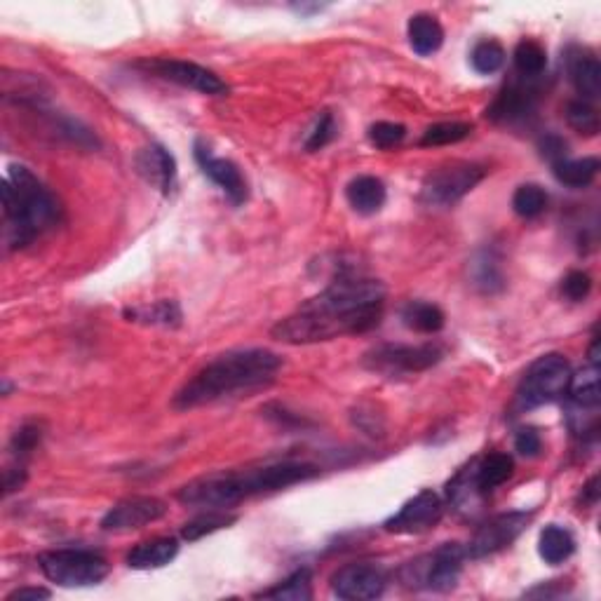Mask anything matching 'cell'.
<instances>
[{
    "instance_id": "cell-6",
    "label": "cell",
    "mask_w": 601,
    "mask_h": 601,
    "mask_svg": "<svg viewBox=\"0 0 601 601\" xmlns=\"http://www.w3.org/2000/svg\"><path fill=\"white\" fill-rule=\"evenodd\" d=\"M47 580L62 587H92L108 576V562L92 550H50L38 557Z\"/></svg>"
},
{
    "instance_id": "cell-37",
    "label": "cell",
    "mask_w": 601,
    "mask_h": 601,
    "mask_svg": "<svg viewBox=\"0 0 601 601\" xmlns=\"http://www.w3.org/2000/svg\"><path fill=\"white\" fill-rule=\"evenodd\" d=\"M562 292L569 301H585L592 292V278L583 270H571L562 282Z\"/></svg>"
},
{
    "instance_id": "cell-7",
    "label": "cell",
    "mask_w": 601,
    "mask_h": 601,
    "mask_svg": "<svg viewBox=\"0 0 601 601\" xmlns=\"http://www.w3.org/2000/svg\"><path fill=\"white\" fill-rule=\"evenodd\" d=\"M468 550L461 543H444L432 555L416 559L402 569V578L409 587H425L432 592L454 590L461 578Z\"/></svg>"
},
{
    "instance_id": "cell-27",
    "label": "cell",
    "mask_w": 601,
    "mask_h": 601,
    "mask_svg": "<svg viewBox=\"0 0 601 601\" xmlns=\"http://www.w3.org/2000/svg\"><path fill=\"white\" fill-rule=\"evenodd\" d=\"M263 599H280V601H308L313 599V576L308 569L294 571L292 576L282 580L273 590L261 592Z\"/></svg>"
},
{
    "instance_id": "cell-9",
    "label": "cell",
    "mask_w": 601,
    "mask_h": 601,
    "mask_svg": "<svg viewBox=\"0 0 601 601\" xmlns=\"http://www.w3.org/2000/svg\"><path fill=\"white\" fill-rule=\"evenodd\" d=\"M486 177V170L475 162H454L428 174L421 188V200L430 207H451L463 200L479 181Z\"/></svg>"
},
{
    "instance_id": "cell-23",
    "label": "cell",
    "mask_w": 601,
    "mask_h": 601,
    "mask_svg": "<svg viewBox=\"0 0 601 601\" xmlns=\"http://www.w3.org/2000/svg\"><path fill=\"white\" fill-rule=\"evenodd\" d=\"M515 472V461L508 454H489L475 461V484L479 494L486 496L508 482Z\"/></svg>"
},
{
    "instance_id": "cell-25",
    "label": "cell",
    "mask_w": 601,
    "mask_h": 601,
    "mask_svg": "<svg viewBox=\"0 0 601 601\" xmlns=\"http://www.w3.org/2000/svg\"><path fill=\"white\" fill-rule=\"evenodd\" d=\"M402 322L404 327L414 329L418 334H437L444 329V317L442 308L435 306V303L428 301H409L407 306L402 308Z\"/></svg>"
},
{
    "instance_id": "cell-8",
    "label": "cell",
    "mask_w": 601,
    "mask_h": 601,
    "mask_svg": "<svg viewBox=\"0 0 601 601\" xmlns=\"http://www.w3.org/2000/svg\"><path fill=\"white\" fill-rule=\"evenodd\" d=\"M442 357L444 350L437 343H423V346L386 343V346H376L364 355V367L383 376L418 374V371L435 367Z\"/></svg>"
},
{
    "instance_id": "cell-1",
    "label": "cell",
    "mask_w": 601,
    "mask_h": 601,
    "mask_svg": "<svg viewBox=\"0 0 601 601\" xmlns=\"http://www.w3.org/2000/svg\"><path fill=\"white\" fill-rule=\"evenodd\" d=\"M386 287L378 280L341 273L332 285L273 327V339L289 346L364 334L381 322Z\"/></svg>"
},
{
    "instance_id": "cell-38",
    "label": "cell",
    "mask_w": 601,
    "mask_h": 601,
    "mask_svg": "<svg viewBox=\"0 0 601 601\" xmlns=\"http://www.w3.org/2000/svg\"><path fill=\"white\" fill-rule=\"evenodd\" d=\"M334 134H336V125H334L332 113L324 111L322 116L317 118L313 132H310V137L306 141V148H308V151H320V148H324L329 144V141L334 139Z\"/></svg>"
},
{
    "instance_id": "cell-4",
    "label": "cell",
    "mask_w": 601,
    "mask_h": 601,
    "mask_svg": "<svg viewBox=\"0 0 601 601\" xmlns=\"http://www.w3.org/2000/svg\"><path fill=\"white\" fill-rule=\"evenodd\" d=\"M5 238L10 247H26L57 224L59 205L54 195L24 165H10L3 181Z\"/></svg>"
},
{
    "instance_id": "cell-28",
    "label": "cell",
    "mask_w": 601,
    "mask_h": 601,
    "mask_svg": "<svg viewBox=\"0 0 601 601\" xmlns=\"http://www.w3.org/2000/svg\"><path fill=\"white\" fill-rule=\"evenodd\" d=\"M515 69L524 78H538L548 66V52L540 47L536 40H522L515 47Z\"/></svg>"
},
{
    "instance_id": "cell-21",
    "label": "cell",
    "mask_w": 601,
    "mask_h": 601,
    "mask_svg": "<svg viewBox=\"0 0 601 601\" xmlns=\"http://www.w3.org/2000/svg\"><path fill=\"white\" fill-rule=\"evenodd\" d=\"M569 395V409L578 411H597L601 402L599 390V364L590 362L585 369L571 376V386L566 390Z\"/></svg>"
},
{
    "instance_id": "cell-24",
    "label": "cell",
    "mask_w": 601,
    "mask_h": 601,
    "mask_svg": "<svg viewBox=\"0 0 601 601\" xmlns=\"http://www.w3.org/2000/svg\"><path fill=\"white\" fill-rule=\"evenodd\" d=\"M576 552V538L571 536L569 529L559 524H548L540 531L538 538V555L545 564L559 566Z\"/></svg>"
},
{
    "instance_id": "cell-2",
    "label": "cell",
    "mask_w": 601,
    "mask_h": 601,
    "mask_svg": "<svg viewBox=\"0 0 601 601\" xmlns=\"http://www.w3.org/2000/svg\"><path fill=\"white\" fill-rule=\"evenodd\" d=\"M282 357L263 348L231 350L205 364L184 388L174 395V409L205 407L240 393L268 388L278 378Z\"/></svg>"
},
{
    "instance_id": "cell-12",
    "label": "cell",
    "mask_w": 601,
    "mask_h": 601,
    "mask_svg": "<svg viewBox=\"0 0 601 601\" xmlns=\"http://www.w3.org/2000/svg\"><path fill=\"white\" fill-rule=\"evenodd\" d=\"M531 522V515L526 512H505V515L491 517L489 522L482 524L472 536L468 550L470 559H482L489 555H496L503 548L515 543L519 533L526 529V524Z\"/></svg>"
},
{
    "instance_id": "cell-15",
    "label": "cell",
    "mask_w": 601,
    "mask_h": 601,
    "mask_svg": "<svg viewBox=\"0 0 601 601\" xmlns=\"http://www.w3.org/2000/svg\"><path fill=\"white\" fill-rule=\"evenodd\" d=\"M195 162L200 165L202 174H205L207 179H212L214 184L228 195V200H231L233 205H242V202L247 200V179L242 177L240 167L235 165L233 160L216 158L202 141H198V144H195Z\"/></svg>"
},
{
    "instance_id": "cell-32",
    "label": "cell",
    "mask_w": 601,
    "mask_h": 601,
    "mask_svg": "<svg viewBox=\"0 0 601 601\" xmlns=\"http://www.w3.org/2000/svg\"><path fill=\"white\" fill-rule=\"evenodd\" d=\"M472 69L482 76H491V73L501 71L505 64V50L501 43L496 40H482V43L475 45V50L470 54Z\"/></svg>"
},
{
    "instance_id": "cell-19",
    "label": "cell",
    "mask_w": 601,
    "mask_h": 601,
    "mask_svg": "<svg viewBox=\"0 0 601 601\" xmlns=\"http://www.w3.org/2000/svg\"><path fill=\"white\" fill-rule=\"evenodd\" d=\"M179 555V540L177 538H153L146 543H139L137 548L130 550L127 555V566L137 571L162 569Z\"/></svg>"
},
{
    "instance_id": "cell-36",
    "label": "cell",
    "mask_w": 601,
    "mask_h": 601,
    "mask_svg": "<svg viewBox=\"0 0 601 601\" xmlns=\"http://www.w3.org/2000/svg\"><path fill=\"white\" fill-rule=\"evenodd\" d=\"M40 437H43V430H40L38 423H26L15 432V437H12V454H15L19 461L31 454L33 449L40 444Z\"/></svg>"
},
{
    "instance_id": "cell-30",
    "label": "cell",
    "mask_w": 601,
    "mask_h": 601,
    "mask_svg": "<svg viewBox=\"0 0 601 601\" xmlns=\"http://www.w3.org/2000/svg\"><path fill=\"white\" fill-rule=\"evenodd\" d=\"M512 209L522 219H536L548 209V193L536 184L519 186L515 195H512Z\"/></svg>"
},
{
    "instance_id": "cell-3",
    "label": "cell",
    "mask_w": 601,
    "mask_h": 601,
    "mask_svg": "<svg viewBox=\"0 0 601 601\" xmlns=\"http://www.w3.org/2000/svg\"><path fill=\"white\" fill-rule=\"evenodd\" d=\"M320 475V468L313 463L282 461L249 468L238 472H212V475L198 477L179 489V503L188 508H209L221 510L245 501V498L273 494V491L287 489L299 482H308Z\"/></svg>"
},
{
    "instance_id": "cell-17",
    "label": "cell",
    "mask_w": 601,
    "mask_h": 601,
    "mask_svg": "<svg viewBox=\"0 0 601 601\" xmlns=\"http://www.w3.org/2000/svg\"><path fill=\"white\" fill-rule=\"evenodd\" d=\"M137 170L148 184L162 193H170L177 181V160L165 146L151 144L137 153Z\"/></svg>"
},
{
    "instance_id": "cell-40",
    "label": "cell",
    "mask_w": 601,
    "mask_h": 601,
    "mask_svg": "<svg viewBox=\"0 0 601 601\" xmlns=\"http://www.w3.org/2000/svg\"><path fill=\"white\" fill-rule=\"evenodd\" d=\"M479 268H482V273L477 275V285L484 289V292H498V289L503 287V275L501 268L496 266V261L486 259L479 263Z\"/></svg>"
},
{
    "instance_id": "cell-35",
    "label": "cell",
    "mask_w": 601,
    "mask_h": 601,
    "mask_svg": "<svg viewBox=\"0 0 601 601\" xmlns=\"http://www.w3.org/2000/svg\"><path fill=\"white\" fill-rule=\"evenodd\" d=\"M404 137H407V127L400 123H376L369 127V141L381 151H390V148L400 146Z\"/></svg>"
},
{
    "instance_id": "cell-10",
    "label": "cell",
    "mask_w": 601,
    "mask_h": 601,
    "mask_svg": "<svg viewBox=\"0 0 601 601\" xmlns=\"http://www.w3.org/2000/svg\"><path fill=\"white\" fill-rule=\"evenodd\" d=\"M442 515L444 503L440 494H435L432 489H423L414 498H409L393 517L386 519L383 529L395 533V536H418V533L435 529Z\"/></svg>"
},
{
    "instance_id": "cell-33",
    "label": "cell",
    "mask_w": 601,
    "mask_h": 601,
    "mask_svg": "<svg viewBox=\"0 0 601 601\" xmlns=\"http://www.w3.org/2000/svg\"><path fill=\"white\" fill-rule=\"evenodd\" d=\"M566 120L573 130L585 134V137H597L599 132V113L594 111L590 101L576 99L566 106Z\"/></svg>"
},
{
    "instance_id": "cell-5",
    "label": "cell",
    "mask_w": 601,
    "mask_h": 601,
    "mask_svg": "<svg viewBox=\"0 0 601 601\" xmlns=\"http://www.w3.org/2000/svg\"><path fill=\"white\" fill-rule=\"evenodd\" d=\"M571 376V364L564 355L550 353L538 357V360L526 369L522 383H519L517 407L526 411L562 400L571 386Z\"/></svg>"
},
{
    "instance_id": "cell-11",
    "label": "cell",
    "mask_w": 601,
    "mask_h": 601,
    "mask_svg": "<svg viewBox=\"0 0 601 601\" xmlns=\"http://www.w3.org/2000/svg\"><path fill=\"white\" fill-rule=\"evenodd\" d=\"M141 69L170 80V83L188 87V90L209 94V97L228 92V85L214 71L195 62H184V59H151V62H141Z\"/></svg>"
},
{
    "instance_id": "cell-22",
    "label": "cell",
    "mask_w": 601,
    "mask_h": 601,
    "mask_svg": "<svg viewBox=\"0 0 601 601\" xmlns=\"http://www.w3.org/2000/svg\"><path fill=\"white\" fill-rule=\"evenodd\" d=\"M407 36H409L411 50H414L416 54H421V57H430V54H435L444 43L442 24L437 22V17L425 15V12L409 19Z\"/></svg>"
},
{
    "instance_id": "cell-18",
    "label": "cell",
    "mask_w": 601,
    "mask_h": 601,
    "mask_svg": "<svg viewBox=\"0 0 601 601\" xmlns=\"http://www.w3.org/2000/svg\"><path fill=\"white\" fill-rule=\"evenodd\" d=\"M566 69H569V78L576 92L583 101H592L599 97L601 92V64L592 52L573 47L566 57Z\"/></svg>"
},
{
    "instance_id": "cell-43",
    "label": "cell",
    "mask_w": 601,
    "mask_h": 601,
    "mask_svg": "<svg viewBox=\"0 0 601 601\" xmlns=\"http://www.w3.org/2000/svg\"><path fill=\"white\" fill-rule=\"evenodd\" d=\"M26 479V470L19 465V468H12L5 472V494H12V491H17L19 486L24 484Z\"/></svg>"
},
{
    "instance_id": "cell-29",
    "label": "cell",
    "mask_w": 601,
    "mask_h": 601,
    "mask_svg": "<svg viewBox=\"0 0 601 601\" xmlns=\"http://www.w3.org/2000/svg\"><path fill=\"white\" fill-rule=\"evenodd\" d=\"M235 515H226V512L221 510H209L205 515H198L191 522L184 524V529H181V538L188 540V543H193V540H200L209 536V533L226 529V526L235 524Z\"/></svg>"
},
{
    "instance_id": "cell-39",
    "label": "cell",
    "mask_w": 601,
    "mask_h": 601,
    "mask_svg": "<svg viewBox=\"0 0 601 601\" xmlns=\"http://www.w3.org/2000/svg\"><path fill=\"white\" fill-rule=\"evenodd\" d=\"M543 449V440H540L538 430L533 428H522L515 437V451L524 458H536Z\"/></svg>"
},
{
    "instance_id": "cell-16",
    "label": "cell",
    "mask_w": 601,
    "mask_h": 601,
    "mask_svg": "<svg viewBox=\"0 0 601 601\" xmlns=\"http://www.w3.org/2000/svg\"><path fill=\"white\" fill-rule=\"evenodd\" d=\"M538 92L526 85H510L498 94L494 104L486 111V118L494 120L498 125H515L522 123L536 111Z\"/></svg>"
},
{
    "instance_id": "cell-42",
    "label": "cell",
    "mask_w": 601,
    "mask_h": 601,
    "mask_svg": "<svg viewBox=\"0 0 601 601\" xmlns=\"http://www.w3.org/2000/svg\"><path fill=\"white\" fill-rule=\"evenodd\" d=\"M38 599H50V590L43 587H22V590L10 592L5 601H38Z\"/></svg>"
},
{
    "instance_id": "cell-41",
    "label": "cell",
    "mask_w": 601,
    "mask_h": 601,
    "mask_svg": "<svg viewBox=\"0 0 601 601\" xmlns=\"http://www.w3.org/2000/svg\"><path fill=\"white\" fill-rule=\"evenodd\" d=\"M540 151H543L545 158L555 165V162L566 158V141L562 137H557V134H548V137L540 141Z\"/></svg>"
},
{
    "instance_id": "cell-34",
    "label": "cell",
    "mask_w": 601,
    "mask_h": 601,
    "mask_svg": "<svg viewBox=\"0 0 601 601\" xmlns=\"http://www.w3.org/2000/svg\"><path fill=\"white\" fill-rule=\"evenodd\" d=\"M472 134V125L468 123H437L425 130L421 146H449L468 139Z\"/></svg>"
},
{
    "instance_id": "cell-26",
    "label": "cell",
    "mask_w": 601,
    "mask_h": 601,
    "mask_svg": "<svg viewBox=\"0 0 601 601\" xmlns=\"http://www.w3.org/2000/svg\"><path fill=\"white\" fill-rule=\"evenodd\" d=\"M555 179L559 184L569 188H585L590 186L599 174V160L597 158H580V160H559L552 165Z\"/></svg>"
},
{
    "instance_id": "cell-31",
    "label": "cell",
    "mask_w": 601,
    "mask_h": 601,
    "mask_svg": "<svg viewBox=\"0 0 601 601\" xmlns=\"http://www.w3.org/2000/svg\"><path fill=\"white\" fill-rule=\"evenodd\" d=\"M125 315L134 322L162 324V327H177V324L181 322V310L174 301H158V303H153V306L127 310Z\"/></svg>"
},
{
    "instance_id": "cell-13",
    "label": "cell",
    "mask_w": 601,
    "mask_h": 601,
    "mask_svg": "<svg viewBox=\"0 0 601 601\" xmlns=\"http://www.w3.org/2000/svg\"><path fill=\"white\" fill-rule=\"evenodd\" d=\"M388 578L381 566L369 562H355L341 566L332 576V592L339 599L369 601L386 592Z\"/></svg>"
},
{
    "instance_id": "cell-44",
    "label": "cell",
    "mask_w": 601,
    "mask_h": 601,
    "mask_svg": "<svg viewBox=\"0 0 601 601\" xmlns=\"http://www.w3.org/2000/svg\"><path fill=\"white\" fill-rule=\"evenodd\" d=\"M597 486H599V477H597V475H594V477L590 479V482H587V484H585V489H583V496H585V501H587V503H590V505H594V503H597V498H599V489H597Z\"/></svg>"
},
{
    "instance_id": "cell-14",
    "label": "cell",
    "mask_w": 601,
    "mask_h": 601,
    "mask_svg": "<svg viewBox=\"0 0 601 601\" xmlns=\"http://www.w3.org/2000/svg\"><path fill=\"white\" fill-rule=\"evenodd\" d=\"M167 515V503L153 496H130L123 498L106 512L101 519V529L108 533L137 531L158 522Z\"/></svg>"
},
{
    "instance_id": "cell-20",
    "label": "cell",
    "mask_w": 601,
    "mask_h": 601,
    "mask_svg": "<svg viewBox=\"0 0 601 601\" xmlns=\"http://www.w3.org/2000/svg\"><path fill=\"white\" fill-rule=\"evenodd\" d=\"M346 198L355 212L376 214L378 209L386 205L388 191L381 179L371 177V174H362V177H355L350 181L346 188Z\"/></svg>"
}]
</instances>
